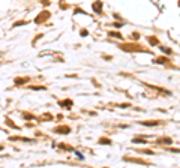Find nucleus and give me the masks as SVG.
I'll list each match as a JSON object with an SVG mask.
<instances>
[{"label": "nucleus", "mask_w": 180, "mask_h": 168, "mask_svg": "<svg viewBox=\"0 0 180 168\" xmlns=\"http://www.w3.org/2000/svg\"><path fill=\"white\" fill-rule=\"evenodd\" d=\"M56 132H59V134H69V132H71V129L68 128V126H60V128H57V129H56Z\"/></svg>", "instance_id": "obj_1"}, {"label": "nucleus", "mask_w": 180, "mask_h": 168, "mask_svg": "<svg viewBox=\"0 0 180 168\" xmlns=\"http://www.w3.org/2000/svg\"><path fill=\"white\" fill-rule=\"evenodd\" d=\"M171 143H173V140L168 138V137H164V138L158 140V144H171Z\"/></svg>", "instance_id": "obj_2"}, {"label": "nucleus", "mask_w": 180, "mask_h": 168, "mask_svg": "<svg viewBox=\"0 0 180 168\" xmlns=\"http://www.w3.org/2000/svg\"><path fill=\"white\" fill-rule=\"evenodd\" d=\"M93 9H95V12L99 14V12L102 11V3H101V2H96V3L93 5Z\"/></svg>", "instance_id": "obj_3"}, {"label": "nucleus", "mask_w": 180, "mask_h": 168, "mask_svg": "<svg viewBox=\"0 0 180 168\" xmlns=\"http://www.w3.org/2000/svg\"><path fill=\"white\" fill-rule=\"evenodd\" d=\"M60 105H62V107H65V108H71V105H72V101H71V99H68V101H63V102H60Z\"/></svg>", "instance_id": "obj_4"}, {"label": "nucleus", "mask_w": 180, "mask_h": 168, "mask_svg": "<svg viewBox=\"0 0 180 168\" xmlns=\"http://www.w3.org/2000/svg\"><path fill=\"white\" fill-rule=\"evenodd\" d=\"M143 125H146V126H156V125H159V122H144Z\"/></svg>", "instance_id": "obj_5"}, {"label": "nucleus", "mask_w": 180, "mask_h": 168, "mask_svg": "<svg viewBox=\"0 0 180 168\" xmlns=\"http://www.w3.org/2000/svg\"><path fill=\"white\" fill-rule=\"evenodd\" d=\"M155 62H156V63H167V62H168V60H167V59H165V57H161V59H156V60H155Z\"/></svg>", "instance_id": "obj_6"}, {"label": "nucleus", "mask_w": 180, "mask_h": 168, "mask_svg": "<svg viewBox=\"0 0 180 168\" xmlns=\"http://www.w3.org/2000/svg\"><path fill=\"white\" fill-rule=\"evenodd\" d=\"M110 36H116V38L122 39V35H120V33H117V32H111V33H110Z\"/></svg>", "instance_id": "obj_7"}, {"label": "nucleus", "mask_w": 180, "mask_h": 168, "mask_svg": "<svg viewBox=\"0 0 180 168\" xmlns=\"http://www.w3.org/2000/svg\"><path fill=\"white\" fill-rule=\"evenodd\" d=\"M99 143H101V144H110V140H108V138H101Z\"/></svg>", "instance_id": "obj_8"}, {"label": "nucleus", "mask_w": 180, "mask_h": 168, "mask_svg": "<svg viewBox=\"0 0 180 168\" xmlns=\"http://www.w3.org/2000/svg\"><path fill=\"white\" fill-rule=\"evenodd\" d=\"M161 50H162L164 53H167V54H170V53H171V50H170V48H167V47H161Z\"/></svg>", "instance_id": "obj_9"}, {"label": "nucleus", "mask_w": 180, "mask_h": 168, "mask_svg": "<svg viewBox=\"0 0 180 168\" xmlns=\"http://www.w3.org/2000/svg\"><path fill=\"white\" fill-rule=\"evenodd\" d=\"M132 143H135V144H138V143H140V144H141V143H146V141H144V140H141V138H135Z\"/></svg>", "instance_id": "obj_10"}, {"label": "nucleus", "mask_w": 180, "mask_h": 168, "mask_svg": "<svg viewBox=\"0 0 180 168\" xmlns=\"http://www.w3.org/2000/svg\"><path fill=\"white\" fill-rule=\"evenodd\" d=\"M149 42L150 44H158V39L156 38H149Z\"/></svg>", "instance_id": "obj_11"}, {"label": "nucleus", "mask_w": 180, "mask_h": 168, "mask_svg": "<svg viewBox=\"0 0 180 168\" xmlns=\"http://www.w3.org/2000/svg\"><path fill=\"white\" fill-rule=\"evenodd\" d=\"M132 38H134V39H138L140 35H138V33H132Z\"/></svg>", "instance_id": "obj_12"}]
</instances>
